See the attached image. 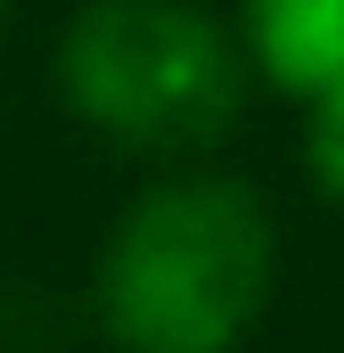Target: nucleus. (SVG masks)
<instances>
[{"mask_svg": "<svg viewBox=\"0 0 344 353\" xmlns=\"http://www.w3.org/2000/svg\"><path fill=\"white\" fill-rule=\"evenodd\" d=\"M279 279V230L230 173H172L140 189L90 271L98 329L123 353H238Z\"/></svg>", "mask_w": 344, "mask_h": 353, "instance_id": "f257e3e1", "label": "nucleus"}, {"mask_svg": "<svg viewBox=\"0 0 344 353\" xmlns=\"http://www.w3.org/2000/svg\"><path fill=\"white\" fill-rule=\"evenodd\" d=\"M255 83L238 25L205 0H83L58 41V90L107 148L205 157Z\"/></svg>", "mask_w": 344, "mask_h": 353, "instance_id": "f03ea898", "label": "nucleus"}, {"mask_svg": "<svg viewBox=\"0 0 344 353\" xmlns=\"http://www.w3.org/2000/svg\"><path fill=\"white\" fill-rule=\"evenodd\" d=\"M255 74L303 115H344V0H238Z\"/></svg>", "mask_w": 344, "mask_h": 353, "instance_id": "7ed1b4c3", "label": "nucleus"}, {"mask_svg": "<svg viewBox=\"0 0 344 353\" xmlns=\"http://www.w3.org/2000/svg\"><path fill=\"white\" fill-rule=\"evenodd\" d=\"M303 165L320 181V197L344 205V115H312V132H303Z\"/></svg>", "mask_w": 344, "mask_h": 353, "instance_id": "20e7f679", "label": "nucleus"}, {"mask_svg": "<svg viewBox=\"0 0 344 353\" xmlns=\"http://www.w3.org/2000/svg\"><path fill=\"white\" fill-rule=\"evenodd\" d=\"M0 8H8V0H0Z\"/></svg>", "mask_w": 344, "mask_h": 353, "instance_id": "39448f33", "label": "nucleus"}]
</instances>
